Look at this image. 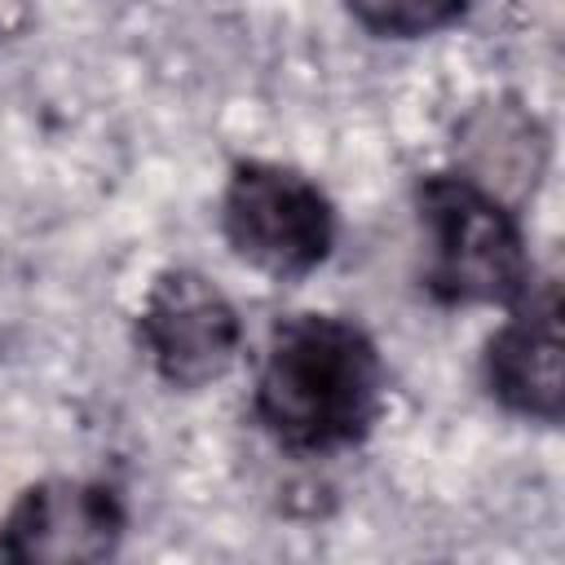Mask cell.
<instances>
[{"label": "cell", "instance_id": "7", "mask_svg": "<svg viewBox=\"0 0 565 565\" xmlns=\"http://www.w3.org/2000/svg\"><path fill=\"white\" fill-rule=\"evenodd\" d=\"M349 22L366 31L371 40L388 44H415L446 35L468 22L472 0H340Z\"/></svg>", "mask_w": 565, "mask_h": 565}, {"label": "cell", "instance_id": "3", "mask_svg": "<svg viewBox=\"0 0 565 565\" xmlns=\"http://www.w3.org/2000/svg\"><path fill=\"white\" fill-rule=\"evenodd\" d=\"M216 230L230 256L247 269L274 282H300L331 260L340 243V212L305 168L243 154L225 172Z\"/></svg>", "mask_w": 565, "mask_h": 565}, {"label": "cell", "instance_id": "6", "mask_svg": "<svg viewBox=\"0 0 565 565\" xmlns=\"http://www.w3.org/2000/svg\"><path fill=\"white\" fill-rule=\"evenodd\" d=\"M486 397L525 424L561 428L565 419V340H561V282L539 278L481 344Z\"/></svg>", "mask_w": 565, "mask_h": 565}, {"label": "cell", "instance_id": "5", "mask_svg": "<svg viewBox=\"0 0 565 565\" xmlns=\"http://www.w3.org/2000/svg\"><path fill=\"white\" fill-rule=\"evenodd\" d=\"M128 499L106 477H40L13 494L0 516V561L13 565H93L119 556L128 539Z\"/></svg>", "mask_w": 565, "mask_h": 565}, {"label": "cell", "instance_id": "1", "mask_svg": "<svg viewBox=\"0 0 565 565\" xmlns=\"http://www.w3.org/2000/svg\"><path fill=\"white\" fill-rule=\"evenodd\" d=\"M388 366L380 340L349 313L296 309L274 318L252 371L247 415L291 459H335L380 428Z\"/></svg>", "mask_w": 565, "mask_h": 565}, {"label": "cell", "instance_id": "2", "mask_svg": "<svg viewBox=\"0 0 565 565\" xmlns=\"http://www.w3.org/2000/svg\"><path fill=\"white\" fill-rule=\"evenodd\" d=\"M415 221L424 238L419 287L437 309H512L534 282L521 207L463 168L415 177Z\"/></svg>", "mask_w": 565, "mask_h": 565}, {"label": "cell", "instance_id": "4", "mask_svg": "<svg viewBox=\"0 0 565 565\" xmlns=\"http://www.w3.org/2000/svg\"><path fill=\"white\" fill-rule=\"evenodd\" d=\"M132 340L159 384L172 393H203L238 366L247 327L212 274L194 265H168L146 282Z\"/></svg>", "mask_w": 565, "mask_h": 565}]
</instances>
